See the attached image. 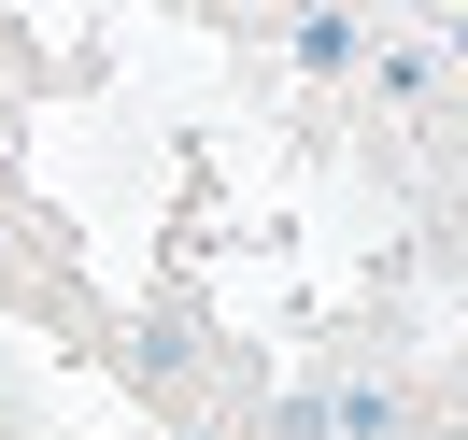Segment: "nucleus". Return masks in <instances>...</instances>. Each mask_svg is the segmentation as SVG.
Here are the masks:
<instances>
[{
  "instance_id": "f257e3e1",
  "label": "nucleus",
  "mask_w": 468,
  "mask_h": 440,
  "mask_svg": "<svg viewBox=\"0 0 468 440\" xmlns=\"http://www.w3.org/2000/svg\"><path fill=\"white\" fill-rule=\"evenodd\" d=\"M298 71H355V15L313 0V15H298Z\"/></svg>"
}]
</instances>
